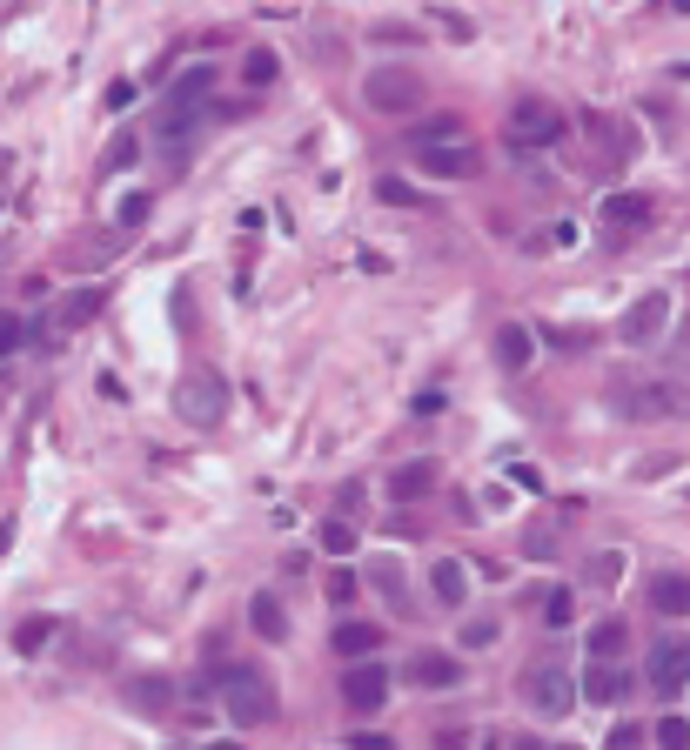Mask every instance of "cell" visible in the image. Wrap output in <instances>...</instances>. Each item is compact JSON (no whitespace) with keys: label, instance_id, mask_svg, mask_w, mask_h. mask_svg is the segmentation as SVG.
I'll list each match as a JSON object with an SVG mask.
<instances>
[{"label":"cell","instance_id":"ffe728a7","mask_svg":"<svg viewBox=\"0 0 690 750\" xmlns=\"http://www.w3.org/2000/svg\"><path fill=\"white\" fill-rule=\"evenodd\" d=\"M496 355H503V369H530V355H536L530 329H523V322H503V329H496Z\"/></svg>","mask_w":690,"mask_h":750},{"label":"cell","instance_id":"484cf974","mask_svg":"<svg viewBox=\"0 0 690 750\" xmlns=\"http://www.w3.org/2000/svg\"><path fill=\"white\" fill-rule=\"evenodd\" d=\"M322 550H329V556L356 550V516H329V523H322Z\"/></svg>","mask_w":690,"mask_h":750},{"label":"cell","instance_id":"7c38bea8","mask_svg":"<svg viewBox=\"0 0 690 750\" xmlns=\"http://www.w3.org/2000/svg\"><path fill=\"white\" fill-rule=\"evenodd\" d=\"M583 704H624L630 697V677H624V663H590L583 670V684H577Z\"/></svg>","mask_w":690,"mask_h":750},{"label":"cell","instance_id":"8fae6325","mask_svg":"<svg viewBox=\"0 0 690 750\" xmlns=\"http://www.w3.org/2000/svg\"><path fill=\"white\" fill-rule=\"evenodd\" d=\"M402 684H416V690H456V657H443V650H416V657H402Z\"/></svg>","mask_w":690,"mask_h":750},{"label":"cell","instance_id":"f35d334b","mask_svg":"<svg viewBox=\"0 0 690 750\" xmlns=\"http://www.w3.org/2000/svg\"><path fill=\"white\" fill-rule=\"evenodd\" d=\"M134 101V81H108V114H121Z\"/></svg>","mask_w":690,"mask_h":750},{"label":"cell","instance_id":"60d3db41","mask_svg":"<svg viewBox=\"0 0 690 750\" xmlns=\"http://www.w3.org/2000/svg\"><path fill=\"white\" fill-rule=\"evenodd\" d=\"M201 750H242V744H235V737H215V744H201Z\"/></svg>","mask_w":690,"mask_h":750},{"label":"cell","instance_id":"83f0119b","mask_svg":"<svg viewBox=\"0 0 690 750\" xmlns=\"http://www.w3.org/2000/svg\"><path fill=\"white\" fill-rule=\"evenodd\" d=\"M248 88H275V74H282V61H275V54H268V47H255V54H248Z\"/></svg>","mask_w":690,"mask_h":750},{"label":"cell","instance_id":"8d00e7d4","mask_svg":"<svg viewBox=\"0 0 690 750\" xmlns=\"http://www.w3.org/2000/svg\"><path fill=\"white\" fill-rule=\"evenodd\" d=\"M603 750H644V730H637V724H617Z\"/></svg>","mask_w":690,"mask_h":750},{"label":"cell","instance_id":"4dcf8cb0","mask_svg":"<svg viewBox=\"0 0 690 750\" xmlns=\"http://www.w3.org/2000/svg\"><path fill=\"white\" fill-rule=\"evenodd\" d=\"M657 750H690V717H664L657 724Z\"/></svg>","mask_w":690,"mask_h":750},{"label":"cell","instance_id":"b9f144b4","mask_svg":"<svg viewBox=\"0 0 690 750\" xmlns=\"http://www.w3.org/2000/svg\"><path fill=\"white\" fill-rule=\"evenodd\" d=\"M503 750H543V744H530V737H510V744H503Z\"/></svg>","mask_w":690,"mask_h":750},{"label":"cell","instance_id":"d590c367","mask_svg":"<svg viewBox=\"0 0 690 750\" xmlns=\"http://www.w3.org/2000/svg\"><path fill=\"white\" fill-rule=\"evenodd\" d=\"M322 596H329V603H349V596H356V570H335Z\"/></svg>","mask_w":690,"mask_h":750},{"label":"cell","instance_id":"ba28073f","mask_svg":"<svg viewBox=\"0 0 690 750\" xmlns=\"http://www.w3.org/2000/svg\"><path fill=\"white\" fill-rule=\"evenodd\" d=\"M362 101L382 114H409L416 101H423V81L416 74H402V67H376L369 81H362Z\"/></svg>","mask_w":690,"mask_h":750},{"label":"cell","instance_id":"f1b7e54d","mask_svg":"<svg viewBox=\"0 0 690 750\" xmlns=\"http://www.w3.org/2000/svg\"><path fill=\"white\" fill-rule=\"evenodd\" d=\"M376 195L389 201V208H423V195H416L409 181H396V175H382V181H376Z\"/></svg>","mask_w":690,"mask_h":750},{"label":"cell","instance_id":"277c9868","mask_svg":"<svg viewBox=\"0 0 690 750\" xmlns=\"http://www.w3.org/2000/svg\"><path fill=\"white\" fill-rule=\"evenodd\" d=\"M523 704H530L536 717H563V710L583 704V697H577V677H570L557 657H543V663L523 670Z\"/></svg>","mask_w":690,"mask_h":750},{"label":"cell","instance_id":"9c48e42d","mask_svg":"<svg viewBox=\"0 0 690 750\" xmlns=\"http://www.w3.org/2000/svg\"><path fill=\"white\" fill-rule=\"evenodd\" d=\"M664 322H670V295H664V288H650V295H637V302L624 309L617 335H624L630 349H650V342L664 335Z\"/></svg>","mask_w":690,"mask_h":750},{"label":"cell","instance_id":"e0dca14e","mask_svg":"<svg viewBox=\"0 0 690 750\" xmlns=\"http://www.w3.org/2000/svg\"><path fill=\"white\" fill-rule=\"evenodd\" d=\"M449 141H463V121H456V114H423V121H409V148H449Z\"/></svg>","mask_w":690,"mask_h":750},{"label":"cell","instance_id":"4316f807","mask_svg":"<svg viewBox=\"0 0 690 750\" xmlns=\"http://www.w3.org/2000/svg\"><path fill=\"white\" fill-rule=\"evenodd\" d=\"M369 41H382V47H416V41H423V27H409V21H376V27H369Z\"/></svg>","mask_w":690,"mask_h":750},{"label":"cell","instance_id":"9a60e30c","mask_svg":"<svg viewBox=\"0 0 690 750\" xmlns=\"http://www.w3.org/2000/svg\"><path fill=\"white\" fill-rule=\"evenodd\" d=\"M429 489H436V463H429V456H416V463H402L396 476H389V496H396V503H423Z\"/></svg>","mask_w":690,"mask_h":750},{"label":"cell","instance_id":"603a6c76","mask_svg":"<svg viewBox=\"0 0 690 750\" xmlns=\"http://www.w3.org/2000/svg\"><path fill=\"white\" fill-rule=\"evenodd\" d=\"M208 94H215V67H195V74L175 81V108H201Z\"/></svg>","mask_w":690,"mask_h":750},{"label":"cell","instance_id":"5bb4252c","mask_svg":"<svg viewBox=\"0 0 690 750\" xmlns=\"http://www.w3.org/2000/svg\"><path fill=\"white\" fill-rule=\"evenodd\" d=\"M335 657H342V663H369V657H376V643H382V630H376V623H335Z\"/></svg>","mask_w":690,"mask_h":750},{"label":"cell","instance_id":"4fadbf2b","mask_svg":"<svg viewBox=\"0 0 690 750\" xmlns=\"http://www.w3.org/2000/svg\"><path fill=\"white\" fill-rule=\"evenodd\" d=\"M248 623H255V637H262V643H282V637H289V610H282V596H275V590H255Z\"/></svg>","mask_w":690,"mask_h":750},{"label":"cell","instance_id":"3957f363","mask_svg":"<svg viewBox=\"0 0 690 750\" xmlns=\"http://www.w3.org/2000/svg\"><path fill=\"white\" fill-rule=\"evenodd\" d=\"M175 416L188 422V429H222V416H228V382H222L215 369H195V375L175 389Z\"/></svg>","mask_w":690,"mask_h":750},{"label":"cell","instance_id":"ee69618b","mask_svg":"<svg viewBox=\"0 0 690 750\" xmlns=\"http://www.w3.org/2000/svg\"><path fill=\"white\" fill-rule=\"evenodd\" d=\"M490 750H503V744H490Z\"/></svg>","mask_w":690,"mask_h":750},{"label":"cell","instance_id":"44dd1931","mask_svg":"<svg viewBox=\"0 0 690 750\" xmlns=\"http://www.w3.org/2000/svg\"><path fill=\"white\" fill-rule=\"evenodd\" d=\"M624 643H630L624 617H603L597 630H590V663H617V657H624Z\"/></svg>","mask_w":690,"mask_h":750},{"label":"cell","instance_id":"836d02e7","mask_svg":"<svg viewBox=\"0 0 690 750\" xmlns=\"http://www.w3.org/2000/svg\"><path fill=\"white\" fill-rule=\"evenodd\" d=\"M141 215H148V195H128L114 208V228H141Z\"/></svg>","mask_w":690,"mask_h":750},{"label":"cell","instance_id":"30bf717a","mask_svg":"<svg viewBox=\"0 0 690 750\" xmlns=\"http://www.w3.org/2000/svg\"><path fill=\"white\" fill-rule=\"evenodd\" d=\"M416 168H423L429 181H469L483 161H476L469 141H449V148H416Z\"/></svg>","mask_w":690,"mask_h":750},{"label":"cell","instance_id":"74e56055","mask_svg":"<svg viewBox=\"0 0 690 750\" xmlns=\"http://www.w3.org/2000/svg\"><path fill=\"white\" fill-rule=\"evenodd\" d=\"M349 750H396V737H382V730H356Z\"/></svg>","mask_w":690,"mask_h":750},{"label":"cell","instance_id":"7402d4cb","mask_svg":"<svg viewBox=\"0 0 690 750\" xmlns=\"http://www.w3.org/2000/svg\"><path fill=\"white\" fill-rule=\"evenodd\" d=\"M168 697H175V684H168V677H134V684H128V704L141 710V717H161V710H168Z\"/></svg>","mask_w":690,"mask_h":750},{"label":"cell","instance_id":"8992f818","mask_svg":"<svg viewBox=\"0 0 690 750\" xmlns=\"http://www.w3.org/2000/svg\"><path fill=\"white\" fill-rule=\"evenodd\" d=\"M503 141L510 148H550V141H563V108H550V101H516L510 121H503Z\"/></svg>","mask_w":690,"mask_h":750},{"label":"cell","instance_id":"e575fe53","mask_svg":"<svg viewBox=\"0 0 690 750\" xmlns=\"http://www.w3.org/2000/svg\"><path fill=\"white\" fill-rule=\"evenodd\" d=\"M27 342V322H14V315H0V355H14Z\"/></svg>","mask_w":690,"mask_h":750},{"label":"cell","instance_id":"7bdbcfd3","mask_svg":"<svg viewBox=\"0 0 690 750\" xmlns=\"http://www.w3.org/2000/svg\"><path fill=\"white\" fill-rule=\"evenodd\" d=\"M677 14H690V0H677Z\"/></svg>","mask_w":690,"mask_h":750},{"label":"cell","instance_id":"ac0fdd59","mask_svg":"<svg viewBox=\"0 0 690 750\" xmlns=\"http://www.w3.org/2000/svg\"><path fill=\"white\" fill-rule=\"evenodd\" d=\"M603 221H610V235H637L650 221V201L644 195H610L603 201Z\"/></svg>","mask_w":690,"mask_h":750},{"label":"cell","instance_id":"f546056e","mask_svg":"<svg viewBox=\"0 0 690 750\" xmlns=\"http://www.w3.org/2000/svg\"><path fill=\"white\" fill-rule=\"evenodd\" d=\"M617 576H624V550H597L590 556V583H597V590L603 583H617Z\"/></svg>","mask_w":690,"mask_h":750},{"label":"cell","instance_id":"cb8c5ba5","mask_svg":"<svg viewBox=\"0 0 690 750\" xmlns=\"http://www.w3.org/2000/svg\"><path fill=\"white\" fill-rule=\"evenodd\" d=\"M47 637H54V617H27L21 630H14V650H21V657H41Z\"/></svg>","mask_w":690,"mask_h":750},{"label":"cell","instance_id":"ab89813d","mask_svg":"<svg viewBox=\"0 0 690 750\" xmlns=\"http://www.w3.org/2000/svg\"><path fill=\"white\" fill-rule=\"evenodd\" d=\"M134 155H141V141H114V148H108V168H128Z\"/></svg>","mask_w":690,"mask_h":750},{"label":"cell","instance_id":"1f68e13d","mask_svg":"<svg viewBox=\"0 0 690 750\" xmlns=\"http://www.w3.org/2000/svg\"><path fill=\"white\" fill-rule=\"evenodd\" d=\"M570 617H577V596H570V590H550V603H543V623H550V630H563Z\"/></svg>","mask_w":690,"mask_h":750},{"label":"cell","instance_id":"52a82bcc","mask_svg":"<svg viewBox=\"0 0 690 750\" xmlns=\"http://www.w3.org/2000/svg\"><path fill=\"white\" fill-rule=\"evenodd\" d=\"M382 704H389V670H382L376 657L349 663V670H342V710H349V717H376Z\"/></svg>","mask_w":690,"mask_h":750},{"label":"cell","instance_id":"5b68a950","mask_svg":"<svg viewBox=\"0 0 690 750\" xmlns=\"http://www.w3.org/2000/svg\"><path fill=\"white\" fill-rule=\"evenodd\" d=\"M644 684L657 690V697H684L690 690V637H657L650 643V657H644Z\"/></svg>","mask_w":690,"mask_h":750},{"label":"cell","instance_id":"d6a6232c","mask_svg":"<svg viewBox=\"0 0 690 750\" xmlns=\"http://www.w3.org/2000/svg\"><path fill=\"white\" fill-rule=\"evenodd\" d=\"M463 643H469V650H490V643H496V617H476V623H463Z\"/></svg>","mask_w":690,"mask_h":750},{"label":"cell","instance_id":"2e32d148","mask_svg":"<svg viewBox=\"0 0 690 750\" xmlns=\"http://www.w3.org/2000/svg\"><path fill=\"white\" fill-rule=\"evenodd\" d=\"M429 590H436V603H463L469 596V563H456V556H436V570H429Z\"/></svg>","mask_w":690,"mask_h":750},{"label":"cell","instance_id":"d6986e66","mask_svg":"<svg viewBox=\"0 0 690 750\" xmlns=\"http://www.w3.org/2000/svg\"><path fill=\"white\" fill-rule=\"evenodd\" d=\"M650 603L664 610V617H690V576L684 570H664L650 583Z\"/></svg>","mask_w":690,"mask_h":750},{"label":"cell","instance_id":"d4e9b609","mask_svg":"<svg viewBox=\"0 0 690 750\" xmlns=\"http://www.w3.org/2000/svg\"><path fill=\"white\" fill-rule=\"evenodd\" d=\"M101 302H108V288H81V295H67V302H61V322L74 329V322H88V315H101Z\"/></svg>","mask_w":690,"mask_h":750},{"label":"cell","instance_id":"7a4b0ae2","mask_svg":"<svg viewBox=\"0 0 690 750\" xmlns=\"http://www.w3.org/2000/svg\"><path fill=\"white\" fill-rule=\"evenodd\" d=\"M222 704H228V717H235L242 730L275 724V690H268L262 670H222Z\"/></svg>","mask_w":690,"mask_h":750},{"label":"cell","instance_id":"6da1fadb","mask_svg":"<svg viewBox=\"0 0 690 750\" xmlns=\"http://www.w3.org/2000/svg\"><path fill=\"white\" fill-rule=\"evenodd\" d=\"M610 409L624 422H670V416H690V389L670 382V375H644V382H617Z\"/></svg>","mask_w":690,"mask_h":750},{"label":"cell","instance_id":"f6af8a7d","mask_svg":"<svg viewBox=\"0 0 690 750\" xmlns=\"http://www.w3.org/2000/svg\"><path fill=\"white\" fill-rule=\"evenodd\" d=\"M563 750H570V744H563Z\"/></svg>","mask_w":690,"mask_h":750}]
</instances>
